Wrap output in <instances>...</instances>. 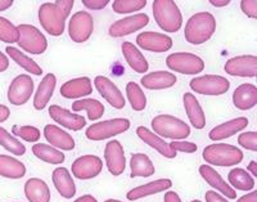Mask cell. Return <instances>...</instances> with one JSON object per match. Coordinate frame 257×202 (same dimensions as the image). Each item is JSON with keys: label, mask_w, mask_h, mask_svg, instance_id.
I'll return each mask as SVG.
<instances>
[{"label": "cell", "mask_w": 257, "mask_h": 202, "mask_svg": "<svg viewBox=\"0 0 257 202\" xmlns=\"http://www.w3.org/2000/svg\"><path fill=\"white\" fill-rule=\"evenodd\" d=\"M75 2L57 0L54 3H44L39 8V22L49 35L58 38L64 33L66 21L70 17Z\"/></svg>", "instance_id": "1"}, {"label": "cell", "mask_w": 257, "mask_h": 202, "mask_svg": "<svg viewBox=\"0 0 257 202\" xmlns=\"http://www.w3.org/2000/svg\"><path fill=\"white\" fill-rule=\"evenodd\" d=\"M216 31V20L210 12H198L188 20L184 27L185 40L193 45H202Z\"/></svg>", "instance_id": "2"}, {"label": "cell", "mask_w": 257, "mask_h": 202, "mask_svg": "<svg viewBox=\"0 0 257 202\" xmlns=\"http://www.w3.org/2000/svg\"><path fill=\"white\" fill-rule=\"evenodd\" d=\"M152 11L156 24L165 33H178L183 27V16L173 0H155Z\"/></svg>", "instance_id": "3"}, {"label": "cell", "mask_w": 257, "mask_h": 202, "mask_svg": "<svg viewBox=\"0 0 257 202\" xmlns=\"http://www.w3.org/2000/svg\"><path fill=\"white\" fill-rule=\"evenodd\" d=\"M202 156L207 164L221 167L235 166V165L240 164L244 157L243 152L238 147L228 143L210 144V146L205 147Z\"/></svg>", "instance_id": "4"}, {"label": "cell", "mask_w": 257, "mask_h": 202, "mask_svg": "<svg viewBox=\"0 0 257 202\" xmlns=\"http://www.w3.org/2000/svg\"><path fill=\"white\" fill-rule=\"evenodd\" d=\"M152 129L161 138L180 141L190 135V126L173 115H158L152 120Z\"/></svg>", "instance_id": "5"}, {"label": "cell", "mask_w": 257, "mask_h": 202, "mask_svg": "<svg viewBox=\"0 0 257 202\" xmlns=\"http://www.w3.org/2000/svg\"><path fill=\"white\" fill-rule=\"evenodd\" d=\"M128 129H130V121L127 119H111V120L99 121L90 125L85 132V135L89 141L99 142L122 134Z\"/></svg>", "instance_id": "6"}, {"label": "cell", "mask_w": 257, "mask_h": 202, "mask_svg": "<svg viewBox=\"0 0 257 202\" xmlns=\"http://www.w3.org/2000/svg\"><path fill=\"white\" fill-rule=\"evenodd\" d=\"M166 66L174 72L181 75H198L205 70V62L197 54L188 52H178L166 58Z\"/></svg>", "instance_id": "7"}, {"label": "cell", "mask_w": 257, "mask_h": 202, "mask_svg": "<svg viewBox=\"0 0 257 202\" xmlns=\"http://www.w3.org/2000/svg\"><path fill=\"white\" fill-rule=\"evenodd\" d=\"M18 29L21 34L20 40L17 43L18 48L34 56H40L45 53L48 48V40L38 27L22 24L18 26Z\"/></svg>", "instance_id": "8"}, {"label": "cell", "mask_w": 257, "mask_h": 202, "mask_svg": "<svg viewBox=\"0 0 257 202\" xmlns=\"http://www.w3.org/2000/svg\"><path fill=\"white\" fill-rule=\"evenodd\" d=\"M189 86L193 91L202 95H222L230 89V81L220 75H202L190 80Z\"/></svg>", "instance_id": "9"}, {"label": "cell", "mask_w": 257, "mask_h": 202, "mask_svg": "<svg viewBox=\"0 0 257 202\" xmlns=\"http://www.w3.org/2000/svg\"><path fill=\"white\" fill-rule=\"evenodd\" d=\"M94 31V20L90 13L79 11L72 15L68 24V35L71 40L80 44L90 39Z\"/></svg>", "instance_id": "10"}, {"label": "cell", "mask_w": 257, "mask_h": 202, "mask_svg": "<svg viewBox=\"0 0 257 202\" xmlns=\"http://www.w3.org/2000/svg\"><path fill=\"white\" fill-rule=\"evenodd\" d=\"M35 82L27 73H21L12 80L8 89V100L13 106H24L31 98Z\"/></svg>", "instance_id": "11"}, {"label": "cell", "mask_w": 257, "mask_h": 202, "mask_svg": "<svg viewBox=\"0 0 257 202\" xmlns=\"http://www.w3.org/2000/svg\"><path fill=\"white\" fill-rule=\"evenodd\" d=\"M102 158L95 155L80 156L73 161L72 166H71L72 175L80 180H89V179L96 178L102 173Z\"/></svg>", "instance_id": "12"}, {"label": "cell", "mask_w": 257, "mask_h": 202, "mask_svg": "<svg viewBox=\"0 0 257 202\" xmlns=\"http://www.w3.org/2000/svg\"><path fill=\"white\" fill-rule=\"evenodd\" d=\"M225 72L230 76L237 77H256L257 57L254 54H243L228 59L224 66Z\"/></svg>", "instance_id": "13"}, {"label": "cell", "mask_w": 257, "mask_h": 202, "mask_svg": "<svg viewBox=\"0 0 257 202\" xmlns=\"http://www.w3.org/2000/svg\"><path fill=\"white\" fill-rule=\"evenodd\" d=\"M148 24V15H146V13H138V15L123 17L113 22L111 27H109L108 34L112 38H123V36L137 33V31L142 30L143 27H146Z\"/></svg>", "instance_id": "14"}, {"label": "cell", "mask_w": 257, "mask_h": 202, "mask_svg": "<svg viewBox=\"0 0 257 202\" xmlns=\"http://www.w3.org/2000/svg\"><path fill=\"white\" fill-rule=\"evenodd\" d=\"M137 44L147 52L165 53L173 48V39L166 34L144 31L137 36Z\"/></svg>", "instance_id": "15"}, {"label": "cell", "mask_w": 257, "mask_h": 202, "mask_svg": "<svg viewBox=\"0 0 257 202\" xmlns=\"http://www.w3.org/2000/svg\"><path fill=\"white\" fill-rule=\"evenodd\" d=\"M104 160L107 169L113 176H120L126 169V157L122 144L118 141H109L105 144Z\"/></svg>", "instance_id": "16"}, {"label": "cell", "mask_w": 257, "mask_h": 202, "mask_svg": "<svg viewBox=\"0 0 257 202\" xmlns=\"http://www.w3.org/2000/svg\"><path fill=\"white\" fill-rule=\"evenodd\" d=\"M94 86L98 90V93L104 98L109 105L116 110H122L126 105V100L123 98V94L121 90L117 88V85L113 81L108 79V77L96 76L94 79Z\"/></svg>", "instance_id": "17"}, {"label": "cell", "mask_w": 257, "mask_h": 202, "mask_svg": "<svg viewBox=\"0 0 257 202\" xmlns=\"http://www.w3.org/2000/svg\"><path fill=\"white\" fill-rule=\"evenodd\" d=\"M49 116L58 125L63 126V128L68 130H72V132H79V130L84 129L85 126H86V120H85L84 116L73 114V112L63 109V107L58 105L50 106Z\"/></svg>", "instance_id": "18"}, {"label": "cell", "mask_w": 257, "mask_h": 202, "mask_svg": "<svg viewBox=\"0 0 257 202\" xmlns=\"http://www.w3.org/2000/svg\"><path fill=\"white\" fill-rule=\"evenodd\" d=\"M199 174H201L203 180H205L210 187H212L213 189H216L217 192H220L225 198H237V192H235V189H233V188L229 185V183L225 182L224 178H222L213 167H211L210 165H201V166H199Z\"/></svg>", "instance_id": "19"}, {"label": "cell", "mask_w": 257, "mask_h": 202, "mask_svg": "<svg viewBox=\"0 0 257 202\" xmlns=\"http://www.w3.org/2000/svg\"><path fill=\"white\" fill-rule=\"evenodd\" d=\"M59 93L66 99H80L88 97L93 93V82L86 76L68 80L62 84Z\"/></svg>", "instance_id": "20"}, {"label": "cell", "mask_w": 257, "mask_h": 202, "mask_svg": "<svg viewBox=\"0 0 257 202\" xmlns=\"http://www.w3.org/2000/svg\"><path fill=\"white\" fill-rule=\"evenodd\" d=\"M178 82L175 73L169 71H155L147 73L141 79V84L144 89L149 90H164V89L173 88Z\"/></svg>", "instance_id": "21"}, {"label": "cell", "mask_w": 257, "mask_h": 202, "mask_svg": "<svg viewBox=\"0 0 257 202\" xmlns=\"http://www.w3.org/2000/svg\"><path fill=\"white\" fill-rule=\"evenodd\" d=\"M44 137L50 146L59 151H72L76 146L72 135L62 130V128L59 126L52 125V124L45 125Z\"/></svg>", "instance_id": "22"}, {"label": "cell", "mask_w": 257, "mask_h": 202, "mask_svg": "<svg viewBox=\"0 0 257 202\" xmlns=\"http://www.w3.org/2000/svg\"><path fill=\"white\" fill-rule=\"evenodd\" d=\"M233 105L240 111H249L257 105V88L251 82H244L237 86L233 93Z\"/></svg>", "instance_id": "23"}, {"label": "cell", "mask_w": 257, "mask_h": 202, "mask_svg": "<svg viewBox=\"0 0 257 202\" xmlns=\"http://www.w3.org/2000/svg\"><path fill=\"white\" fill-rule=\"evenodd\" d=\"M171 187H173V182L170 179H157V180L149 182L147 184L133 188L130 192H127L126 197H127L128 201H138V199L144 198V197L152 196V194H157L161 193V192H165V190H169Z\"/></svg>", "instance_id": "24"}, {"label": "cell", "mask_w": 257, "mask_h": 202, "mask_svg": "<svg viewBox=\"0 0 257 202\" xmlns=\"http://www.w3.org/2000/svg\"><path fill=\"white\" fill-rule=\"evenodd\" d=\"M249 121L247 118H237L233 120H229L224 124L215 126L208 134L211 141H224L226 138H230L237 133L244 130L248 126Z\"/></svg>", "instance_id": "25"}, {"label": "cell", "mask_w": 257, "mask_h": 202, "mask_svg": "<svg viewBox=\"0 0 257 202\" xmlns=\"http://www.w3.org/2000/svg\"><path fill=\"white\" fill-rule=\"evenodd\" d=\"M52 180L57 192L63 198L70 199L76 194V184L73 182L71 173L66 167H57L53 170Z\"/></svg>", "instance_id": "26"}, {"label": "cell", "mask_w": 257, "mask_h": 202, "mask_svg": "<svg viewBox=\"0 0 257 202\" xmlns=\"http://www.w3.org/2000/svg\"><path fill=\"white\" fill-rule=\"evenodd\" d=\"M137 135L141 138L142 141L146 144H148L149 147H152L157 151L160 155H162L166 158H175L176 152L170 148V144L167 142H165L161 137H158L157 134L149 130L146 126H138L137 128Z\"/></svg>", "instance_id": "27"}, {"label": "cell", "mask_w": 257, "mask_h": 202, "mask_svg": "<svg viewBox=\"0 0 257 202\" xmlns=\"http://www.w3.org/2000/svg\"><path fill=\"white\" fill-rule=\"evenodd\" d=\"M57 85V77L54 73H47L44 79H41L39 88L34 97V109L36 111H43L49 103L50 98L54 94V89Z\"/></svg>", "instance_id": "28"}, {"label": "cell", "mask_w": 257, "mask_h": 202, "mask_svg": "<svg viewBox=\"0 0 257 202\" xmlns=\"http://www.w3.org/2000/svg\"><path fill=\"white\" fill-rule=\"evenodd\" d=\"M183 102H184L185 112H187V116L193 128L198 130L203 129L206 126V115L196 95L192 93H185L183 97Z\"/></svg>", "instance_id": "29"}, {"label": "cell", "mask_w": 257, "mask_h": 202, "mask_svg": "<svg viewBox=\"0 0 257 202\" xmlns=\"http://www.w3.org/2000/svg\"><path fill=\"white\" fill-rule=\"evenodd\" d=\"M121 50H122L123 58L127 62V65L133 68V71H135L137 73H146L149 70L148 61L142 54L139 48L135 47L133 43L125 41L121 45Z\"/></svg>", "instance_id": "30"}, {"label": "cell", "mask_w": 257, "mask_h": 202, "mask_svg": "<svg viewBox=\"0 0 257 202\" xmlns=\"http://www.w3.org/2000/svg\"><path fill=\"white\" fill-rule=\"evenodd\" d=\"M25 194L30 202H50L49 185L40 178H30L25 183Z\"/></svg>", "instance_id": "31"}, {"label": "cell", "mask_w": 257, "mask_h": 202, "mask_svg": "<svg viewBox=\"0 0 257 202\" xmlns=\"http://www.w3.org/2000/svg\"><path fill=\"white\" fill-rule=\"evenodd\" d=\"M26 175V166L17 158L0 155V176L8 179H22Z\"/></svg>", "instance_id": "32"}, {"label": "cell", "mask_w": 257, "mask_h": 202, "mask_svg": "<svg viewBox=\"0 0 257 202\" xmlns=\"http://www.w3.org/2000/svg\"><path fill=\"white\" fill-rule=\"evenodd\" d=\"M132 178H149L156 173L155 165L146 153H134L130 158Z\"/></svg>", "instance_id": "33"}, {"label": "cell", "mask_w": 257, "mask_h": 202, "mask_svg": "<svg viewBox=\"0 0 257 202\" xmlns=\"http://www.w3.org/2000/svg\"><path fill=\"white\" fill-rule=\"evenodd\" d=\"M6 52L8 54V57L17 63L18 66L24 68L26 72L31 73V75H35V76H41V73H43V68L36 63L35 61L32 58H30L29 56H26L25 53L21 52V49L15 47H7L6 48Z\"/></svg>", "instance_id": "34"}, {"label": "cell", "mask_w": 257, "mask_h": 202, "mask_svg": "<svg viewBox=\"0 0 257 202\" xmlns=\"http://www.w3.org/2000/svg\"><path fill=\"white\" fill-rule=\"evenodd\" d=\"M32 153L35 157H38L41 161L47 162V164L59 165L64 162V153L62 151L57 150L50 144L45 143H36L32 146Z\"/></svg>", "instance_id": "35"}, {"label": "cell", "mask_w": 257, "mask_h": 202, "mask_svg": "<svg viewBox=\"0 0 257 202\" xmlns=\"http://www.w3.org/2000/svg\"><path fill=\"white\" fill-rule=\"evenodd\" d=\"M228 182L230 183V187L233 189L244 190L248 192L254 188V179L251 174L244 169L240 167H235V169L230 170L228 174Z\"/></svg>", "instance_id": "36"}, {"label": "cell", "mask_w": 257, "mask_h": 202, "mask_svg": "<svg viewBox=\"0 0 257 202\" xmlns=\"http://www.w3.org/2000/svg\"><path fill=\"white\" fill-rule=\"evenodd\" d=\"M72 111L80 112L86 111L88 112L89 120L95 121L99 120L104 115V106L99 100L91 99V98H85V99H77L76 102L72 103Z\"/></svg>", "instance_id": "37"}, {"label": "cell", "mask_w": 257, "mask_h": 202, "mask_svg": "<svg viewBox=\"0 0 257 202\" xmlns=\"http://www.w3.org/2000/svg\"><path fill=\"white\" fill-rule=\"evenodd\" d=\"M126 97L134 111H144L147 107V97L141 85L135 81H130L126 85Z\"/></svg>", "instance_id": "38"}, {"label": "cell", "mask_w": 257, "mask_h": 202, "mask_svg": "<svg viewBox=\"0 0 257 202\" xmlns=\"http://www.w3.org/2000/svg\"><path fill=\"white\" fill-rule=\"evenodd\" d=\"M0 146L15 156H24L26 153L25 144L21 143V141L9 134L8 130L2 128V126H0Z\"/></svg>", "instance_id": "39"}, {"label": "cell", "mask_w": 257, "mask_h": 202, "mask_svg": "<svg viewBox=\"0 0 257 202\" xmlns=\"http://www.w3.org/2000/svg\"><path fill=\"white\" fill-rule=\"evenodd\" d=\"M20 29L6 17H0V41L7 44H15L20 40Z\"/></svg>", "instance_id": "40"}, {"label": "cell", "mask_w": 257, "mask_h": 202, "mask_svg": "<svg viewBox=\"0 0 257 202\" xmlns=\"http://www.w3.org/2000/svg\"><path fill=\"white\" fill-rule=\"evenodd\" d=\"M147 6V0H114L112 9L117 15H128L142 11Z\"/></svg>", "instance_id": "41"}, {"label": "cell", "mask_w": 257, "mask_h": 202, "mask_svg": "<svg viewBox=\"0 0 257 202\" xmlns=\"http://www.w3.org/2000/svg\"><path fill=\"white\" fill-rule=\"evenodd\" d=\"M12 133L16 137L21 138V139H24L26 142H30V143H36L38 141H40L41 137L40 130L31 125H13Z\"/></svg>", "instance_id": "42"}, {"label": "cell", "mask_w": 257, "mask_h": 202, "mask_svg": "<svg viewBox=\"0 0 257 202\" xmlns=\"http://www.w3.org/2000/svg\"><path fill=\"white\" fill-rule=\"evenodd\" d=\"M238 144L244 150L256 152L257 151V132H243L238 137Z\"/></svg>", "instance_id": "43"}, {"label": "cell", "mask_w": 257, "mask_h": 202, "mask_svg": "<svg viewBox=\"0 0 257 202\" xmlns=\"http://www.w3.org/2000/svg\"><path fill=\"white\" fill-rule=\"evenodd\" d=\"M170 144V148L173 151L183 153H194L198 150V146L193 142H185V141H173Z\"/></svg>", "instance_id": "44"}, {"label": "cell", "mask_w": 257, "mask_h": 202, "mask_svg": "<svg viewBox=\"0 0 257 202\" xmlns=\"http://www.w3.org/2000/svg\"><path fill=\"white\" fill-rule=\"evenodd\" d=\"M240 9L247 17L257 18V2L256 0H242L240 2Z\"/></svg>", "instance_id": "45"}, {"label": "cell", "mask_w": 257, "mask_h": 202, "mask_svg": "<svg viewBox=\"0 0 257 202\" xmlns=\"http://www.w3.org/2000/svg\"><path fill=\"white\" fill-rule=\"evenodd\" d=\"M108 0H82V6L90 11H100L108 6Z\"/></svg>", "instance_id": "46"}, {"label": "cell", "mask_w": 257, "mask_h": 202, "mask_svg": "<svg viewBox=\"0 0 257 202\" xmlns=\"http://www.w3.org/2000/svg\"><path fill=\"white\" fill-rule=\"evenodd\" d=\"M205 198L206 202H229L224 196H221L215 190H207L205 194Z\"/></svg>", "instance_id": "47"}, {"label": "cell", "mask_w": 257, "mask_h": 202, "mask_svg": "<svg viewBox=\"0 0 257 202\" xmlns=\"http://www.w3.org/2000/svg\"><path fill=\"white\" fill-rule=\"evenodd\" d=\"M164 202H181V199L176 192H174V190H169V192L165 193Z\"/></svg>", "instance_id": "48"}, {"label": "cell", "mask_w": 257, "mask_h": 202, "mask_svg": "<svg viewBox=\"0 0 257 202\" xmlns=\"http://www.w3.org/2000/svg\"><path fill=\"white\" fill-rule=\"evenodd\" d=\"M11 116V110L6 105H0V123H6Z\"/></svg>", "instance_id": "49"}, {"label": "cell", "mask_w": 257, "mask_h": 202, "mask_svg": "<svg viewBox=\"0 0 257 202\" xmlns=\"http://www.w3.org/2000/svg\"><path fill=\"white\" fill-rule=\"evenodd\" d=\"M237 202H257V192H254V190L253 192H249V193L238 198Z\"/></svg>", "instance_id": "50"}, {"label": "cell", "mask_w": 257, "mask_h": 202, "mask_svg": "<svg viewBox=\"0 0 257 202\" xmlns=\"http://www.w3.org/2000/svg\"><path fill=\"white\" fill-rule=\"evenodd\" d=\"M9 67V58L4 54L3 52H0V72L8 70Z\"/></svg>", "instance_id": "51"}, {"label": "cell", "mask_w": 257, "mask_h": 202, "mask_svg": "<svg viewBox=\"0 0 257 202\" xmlns=\"http://www.w3.org/2000/svg\"><path fill=\"white\" fill-rule=\"evenodd\" d=\"M210 4L213 7H217V8H222V7L229 6L230 0H210Z\"/></svg>", "instance_id": "52"}, {"label": "cell", "mask_w": 257, "mask_h": 202, "mask_svg": "<svg viewBox=\"0 0 257 202\" xmlns=\"http://www.w3.org/2000/svg\"><path fill=\"white\" fill-rule=\"evenodd\" d=\"M13 6V0H0V12H4Z\"/></svg>", "instance_id": "53"}, {"label": "cell", "mask_w": 257, "mask_h": 202, "mask_svg": "<svg viewBox=\"0 0 257 202\" xmlns=\"http://www.w3.org/2000/svg\"><path fill=\"white\" fill-rule=\"evenodd\" d=\"M73 202H98L95 197H93L91 194H84V196L79 197L77 199H75Z\"/></svg>", "instance_id": "54"}, {"label": "cell", "mask_w": 257, "mask_h": 202, "mask_svg": "<svg viewBox=\"0 0 257 202\" xmlns=\"http://www.w3.org/2000/svg\"><path fill=\"white\" fill-rule=\"evenodd\" d=\"M247 171H249L253 176H257V162L254 161V160L248 164V166H247Z\"/></svg>", "instance_id": "55"}, {"label": "cell", "mask_w": 257, "mask_h": 202, "mask_svg": "<svg viewBox=\"0 0 257 202\" xmlns=\"http://www.w3.org/2000/svg\"><path fill=\"white\" fill-rule=\"evenodd\" d=\"M104 202H122L120 199H113V198H109V199H105Z\"/></svg>", "instance_id": "56"}, {"label": "cell", "mask_w": 257, "mask_h": 202, "mask_svg": "<svg viewBox=\"0 0 257 202\" xmlns=\"http://www.w3.org/2000/svg\"><path fill=\"white\" fill-rule=\"evenodd\" d=\"M190 202H202V201H199V199H193V201H190Z\"/></svg>", "instance_id": "57"}]
</instances>
